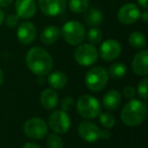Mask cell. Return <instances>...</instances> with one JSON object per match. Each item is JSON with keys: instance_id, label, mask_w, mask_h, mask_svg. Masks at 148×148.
<instances>
[{"instance_id": "cell-19", "label": "cell", "mask_w": 148, "mask_h": 148, "mask_svg": "<svg viewBox=\"0 0 148 148\" xmlns=\"http://www.w3.org/2000/svg\"><path fill=\"white\" fill-rule=\"evenodd\" d=\"M60 35H61V32H60L59 27L56 25H49L43 29L40 39H41L42 43L45 45H53L59 39Z\"/></svg>"}, {"instance_id": "cell-35", "label": "cell", "mask_w": 148, "mask_h": 148, "mask_svg": "<svg viewBox=\"0 0 148 148\" xmlns=\"http://www.w3.org/2000/svg\"><path fill=\"white\" fill-rule=\"evenodd\" d=\"M4 12H3L1 9H0V25H2L3 23V21H4Z\"/></svg>"}, {"instance_id": "cell-36", "label": "cell", "mask_w": 148, "mask_h": 148, "mask_svg": "<svg viewBox=\"0 0 148 148\" xmlns=\"http://www.w3.org/2000/svg\"><path fill=\"white\" fill-rule=\"evenodd\" d=\"M3 80H4V74H3L2 70H1V68H0V86L2 85Z\"/></svg>"}, {"instance_id": "cell-11", "label": "cell", "mask_w": 148, "mask_h": 148, "mask_svg": "<svg viewBox=\"0 0 148 148\" xmlns=\"http://www.w3.org/2000/svg\"><path fill=\"white\" fill-rule=\"evenodd\" d=\"M141 11L134 3H127L123 5L118 11V19L123 25H132L140 18Z\"/></svg>"}, {"instance_id": "cell-6", "label": "cell", "mask_w": 148, "mask_h": 148, "mask_svg": "<svg viewBox=\"0 0 148 148\" xmlns=\"http://www.w3.org/2000/svg\"><path fill=\"white\" fill-rule=\"evenodd\" d=\"M78 134L88 143H95L99 139H109L111 137V132L109 130L99 129V126L90 121H83L79 124Z\"/></svg>"}, {"instance_id": "cell-13", "label": "cell", "mask_w": 148, "mask_h": 148, "mask_svg": "<svg viewBox=\"0 0 148 148\" xmlns=\"http://www.w3.org/2000/svg\"><path fill=\"white\" fill-rule=\"evenodd\" d=\"M17 40L23 45H29L35 41L37 37V29L31 21L21 23L16 32Z\"/></svg>"}, {"instance_id": "cell-34", "label": "cell", "mask_w": 148, "mask_h": 148, "mask_svg": "<svg viewBox=\"0 0 148 148\" xmlns=\"http://www.w3.org/2000/svg\"><path fill=\"white\" fill-rule=\"evenodd\" d=\"M23 148H41L39 145H37L36 143H33V142H29V143H25L23 145Z\"/></svg>"}, {"instance_id": "cell-31", "label": "cell", "mask_w": 148, "mask_h": 148, "mask_svg": "<svg viewBox=\"0 0 148 148\" xmlns=\"http://www.w3.org/2000/svg\"><path fill=\"white\" fill-rule=\"evenodd\" d=\"M13 0H0V7H8Z\"/></svg>"}, {"instance_id": "cell-24", "label": "cell", "mask_w": 148, "mask_h": 148, "mask_svg": "<svg viewBox=\"0 0 148 148\" xmlns=\"http://www.w3.org/2000/svg\"><path fill=\"white\" fill-rule=\"evenodd\" d=\"M86 39L88 41V44L90 45H97L101 42V39H103V33L99 29H97V27H91L88 31L86 36Z\"/></svg>"}, {"instance_id": "cell-33", "label": "cell", "mask_w": 148, "mask_h": 148, "mask_svg": "<svg viewBox=\"0 0 148 148\" xmlns=\"http://www.w3.org/2000/svg\"><path fill=\"white\" fill-rule=\"evenodd\" d=\"M138 1V4L144 9H147L148 6V0H137Z\"/></svg>"}, {"instance_id": "cell-20", "label": "cell", "mask_w": 148, "mask_h": 148, "mask_svg": "<svg viewBox=\"0 0 148 148\" xmlns=\"http://www.w3.org/2000/svg\"><path fill=\"white\" fill-rule=\"evenodd\" d=\"M84 12V21L89 27H97L103 23V13L99 9L95 8V7H91Z\"/></svg>"}, {"instance_id": "cell-7", "label": "cell", "mask_w": 148, "mask_h": 148, "mask_svg": "<svg viewBox=\"0 0 148 148\" xmlns=\"http://www.w3.org/2000/svg\"><path fill=\"white\" fill-rule=\"evenodd\" d=\"M74 59L81 66H91L99 59V51L90 44H80L74 52Z\"/></svg>"}, {"instance_id": "cell-18", "label": "cell", "mask_w": 148, "mask_h": 148, "mask_svg": "<svg viewBox=\"0 0 148 148\" xmlns=\"http://www.w3.org/2000/svg\"><path fill=\"white\" fill-rule=\"evenodd\" d=\"M47 82L52 89H61L66 86L68 82V77L64 72L55 71L49 73L47 78Z\"/></svg>"}, {"instance_id": "cell-8", "label": "cell", "mask_w": 148, "mask_h": 148, "mask_svg": "<svg viewBox=\"0 0 148 148\" xmlns=\"http://www.w3.org/2000/svg\"><path fill=\"white\" fill-rule=\"evenodd\" d=\"M23 133L29 139H43L48 133V124L41 118H31L23 125Z\"/></svg>"}, {"instance_id": "cell-1", "label": "cell", "mask_w": 148, "mask_h": 148, "mask_svg": "<svg viewBox=\"0 0 148 148\" xmlns=\"http://www.w3.org/2000/svg\"><path fill=\"white\" fill-rule=\"evenodd\" d=\"M25 63L34 74L38 76H46L53 68V58L43 48L34 47L27 53Z\"/></svg>"}, {"instance_id": "cell-5", "label": "cell", "mask_w": 148, "mask_h": 148, "mask_svg": "<svg viewBox=\"0 0 148 148\" xmlns=\"http://www.w3.org/2000/svg\"><path fill=\"white\" fill-rule=\"evenodd\" d=\"M85 85L90 91L97 92L103 90L108 84L109 74L108 71L103 67L90 68L85 74Z\"/></svg>"}, {"instance_id": "cell-28", "label": "cell", "mask_w": 148, "mask_h": 148, "mask_svg": "<svg viewBox=\"0 0 148 148\" xmlns=\"http://www.w3.org/2000/svg\"><path fill=\"white\" fill-rule=\"evenodd\" d=\"M60 105H61L62 111L69 112V111H71V110L74 108V106H75V101H74L73 97L67 95V97H63V99L61 101V103H60Z\"/></svg>"}, {"instance_id": "cell-32", "label": "cell", "mask_w": 148, "mask_h": 148, "mask_svg": "<svg viewBox=\"0 0 148 148\" xmlns=\"http://www.w3.org/2000/svg\"><path fill=\"white\" fill-rule=\"evenodd\" d=\"M140 17L142 18V21H143L144 23H147V21H148V12H147V10H146V9H144L143 12H141Z\"/></svg>"}, {"instance_id": "cell-16", "label": "cell", "mask_w": 148, "mask_h": 148, "mask_svg": "<svg viewBox=\"0 0 148 148\" xmlns=\"http://www.w3.org/2000/svg\"><path fill=\"white\" fill-rule=\"evenodd\" d=\"M40 101L44 109L47 111H52V110L56 109V107L59 103V95L54 89L46 88L42 91Z\"/></svg>"}, {"instance_id": "cell-4", "label": "cell", "mask_w": 148, "mask_h": 148, "mask_svg": "<svg viewBox=\"0 0 148 148\" xmlns=\"http://www.w3.org/2000/svg\"><path fill=\"white\" fill-rule=\"evenodd\" d=\"M60 32L64 40L71 46L80 45L85 38L84 27L77 21H70L65 23Z\"/></svg>"}, {"instance_id": "cell-12", "label": "cell", "mask_w": 148, "mask_h": 148, "mask_svg": "<svg viewBox=\"0 0 148 148\" xmlns=\"http://www.w3.org/2000/svg\"><path fill=\"white\" fill-rule=\"evenodd\" d=\"M122 52L121 45L118 41L110 39L105 41L99 48V56L103 61L111 62L116 60Z\"/></svg>"}, {"instance_id": "cell-27", "label": "cell", "mask_w": 148, "mask_h": 148, "mask_svg": "<svg viewBox=\"0 0 148 148\" xmlns=\"http://www.w3.org/2000/svg\"><path fill=\"white\" fill-rule=\"evenodd\" d=\"M136 92L143 101H146L148 99V79L143 78L137 85Z\"/></svg>"}, {"instance_id": "cell-9", "label": "cell", "mask_w": 148, "mask_h": 148, "mask_svg": "<svg viewBox=\"0 0 148 148\" xmlns=\"http://www.w3.org/2000/svg\"><path fill=\"white\" fill-rule=\"evenodd\" d=\"M48 126L56 134H65L69 131L71 127V120L67 112L57 110L49 116Z\"/></svg>"}, {"instance_id": "cell-15", "label": "cell", "mask_w": 148, "mask_h": 148, "mask_svg": "<svg viewBox=\"0 0 148 148\" xmlns=\"http://www.w3.org/2000/svg\"><path fill=\"white\" fill-rule=\"evenodd\" d=\"M15 11L19 18H32L37 12L35 0H15Z\"/></svg>"}, {"instance_id": "cell-21", "label": "cell", "mask_w": 148, "mask_h": 148, "mask_svg": "<svg viewBox=\"0 0 148 148\" xmlns=\"http://www.w3.org/2000/svg\"><path fill=\"white\" fill-rule=\"evenodd\" d=\"M126 73H127V66L123 63L116 62L110 66L108 74L113 79H122L125 77Z\"/></svg>"}, {"instance_id": "cell-25", "label": "cell", "mask_w": 148, "mask_h": 148, "mask_svg": "<svg viewBox=\"0 0 148 148\" xmlns=\"http://www.w3.org/2000/svg\"><path fill=\"white\" fill-rule=\"evenodd\" d=\"M99 123L105 129H111L116 125V119L112 114L109 113H101L99 115Z\"/></svg>"}, {"instance_id": "cell-14", "label": "cell", "mask_w": 148, "mask_h": 148, "mask_svg": "<svg viewBox=\"0 0 148 148\" xmlns=\"http://www.w3.org/2000/svg\"><path fill=\"white\" fill-rule=\"evenodd\" d=\"M132 70L138 76H146L148 74V51L142 50L134 56L132 60Z\"/></svg>"}, {"instance_id": "cell-17", "label": "cell", "mask_w": 148, "mask_h": 148, "mask_svg": "<svg viewBox=\"0 0 148 148\" xmlns=\"http://www.w3.org/2000/svg\"><path fill=\"white\" fill-rule=\"evenodd\" d=\"M122 101V95L116 89L109 90L103 97V105L108 111H116L120 107Z\"/></svg>"}, {"instance_id": "cell-23", "label": "cell", "mask_w": 148, "mask_h": 148, "mask_svg": "<svg viewBox=\"0 0 148 148\" xmlns=\"http://www.w3.org/2000/svg\"><path fill=\"white\" fill-rule=\"evenodd\" d=\"M69 9L73 13H83L89 7V0H69Z\"/></svg>"}, {"instance_id": "cell-3", "label": "cell", "mask_w": 148, "mask_h": 148, "mask_svg": "<svg viewBox=\"0 0 148 148\" xmlns=\"http://www.w3.org/2000/svg\"><path fill=\"white\" fill-rule=\"evenodd\" d=\"M76 109L84 119H95L101 112V106L97 97L90 95H83L77 99Z\"/></svg>"}, {"instance_id": "cell-26", "label": "cell", "mask_w": 148, "mask_h": 148, "mask_svg": "<svg viewBox=\"0 0 148 148\" xmlns=\"http://www.w3.org/2000/svg\"><path fill=\"white\" fill-rule=\"evenodd\" d=\"M47 145L49 148H63V139L58 134L52 133L47 138Z\"/></svg>"}, {"instance_id": "cell-2", "label": "cell", "mask_w": 148, "mask_h": 148, "mask_svg": "<svg viewBox=\"0 0 148 148\" xmlns=\"http://www.w3.org/2000/svg\"><path fill=\"white\" fill-rule=\"evenodd\" d=\"M146 105L139 99H130L122 109L121 120L128 127H136L145 120Z\"/></svg>"}, {"instance_id": "cell-29", "label": "cell", "mask_w": 148, "mask_h": 148, "mask_svg": "<svg viewBox=\"0 0 148 148\" xmlns=\"http://www.w3.org/2000/svg\"><path fill=\"white\" fill-rule=\"evenodd\" d=\"M18 21H19V17L16 14H13V13L8 14L6 17H4L5 25L8 27H10V29H13V27H16L17 23H18Z\"/></svg>"}, {"instance_id": "cell-22", "label": "cell", "mask_w": 148, "mask_h": 148, "mask_svg": "<svg viewBox=\"0 0 148 148\" xmlns=\"http://www.w3.org/2000/svg\"><path fill=\"white\" fill-rule=\"evenodd\" d=\"M129 45L134 49H142L146 46V38L140 32H133L129 36Z\"/></svg>"}, {"instance_id": "cell-10", "label": "cell", "mask_w": 148, "mask_h": 148, "mask_svg": "<svg viewBox=\"0 0 148 148\" xmlns=\"http://www.w3.org/2000/svg\"><path fill=\"white\" fill-rule=\"evenodd\" d=\"M39 7L47 16H58L65 11L67 0H39Z\"/></svg>"}, {"instance_id": "cell-30", "label": "cell", "mask_w": 148, "mask_h": 148, "mask_svg": "<svg viewBox=\"0 0 148 148\" xmlns=\"http://www.w3.org/2000/svg\"><path fill=\"white\" fill-rule=\"evenodd\" d=\"M123 95L124 97H126L127 99H133L136 95V90L132 85H127V86L124 87L123 89Z\"/></svg>"}]
</instances>
